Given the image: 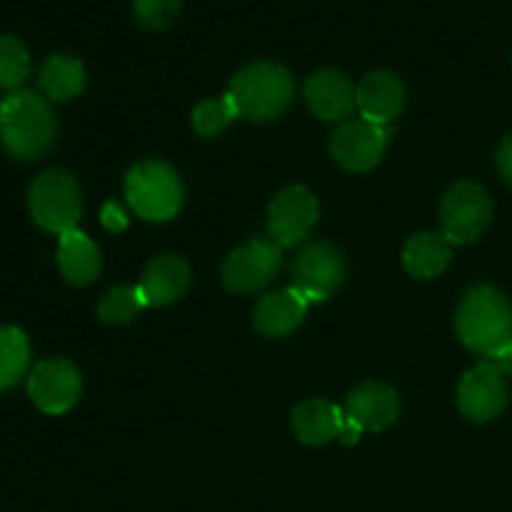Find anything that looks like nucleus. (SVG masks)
<instances>
[{
    "mask_svg": "<svg viewBox=\"0 0 512 512\" xmlns=\"http://www.w3.org/2000/svg\"><path fill=\"white\" fill-rule=\"evenodd\" d=\"M498 168H500V175H503V178L512 185V135H508V138L500 143Z\"/></svg>",
    "mask_w": 512,
    "mask_h": 512,
    "instance_id": "obj_28",
    "label": "nucleus"
},
{
    "mask_svg": "<svg viewBox=\"0 0 512 512\" xmlns=\"http://www.w3.org/2000/svg\"><path fill=\"white\" fill-rule=\"evenodd\" d=\"M460 413L473 423H488L495 420L508 405V385L505 375L488 360L475 365L465 373L458 388Z\"/></svg>",
    "mask_w": 512,
    "mask_h": 512,
    "instance_id": "obj_12",
    "label": "nucleus"
},
{
    "mask_svg": "<svg viewBox=\"0 0 512 512\" xmlns=\"http://www.w3.org/2000/svg\"><path fill=\"white\" fill-rule=\"evenodd\" d=\"M493 218V200L478 183H455L440 205V233L453 245L475 243Z\"/></svg>",
    "mask_w": 512,
    "mask_h": 512,
    "instance_id": "obj_6",
    "label": "nucleus"
},
{
    "mask_svg": "<svg viewBox=\"0 0 512 512\" xmlns=\"http://www.w3.org/2000/svg\"><path fill=\"white\" fill-rule=\"evenodd\" d=\"M308 305V300L295 288L275 290L258 300L253 310V323L268 338H285L303 323Z\"/></svg>",
    "mask_w": 512,
    "mask_h": 512,
    "instance_id": "obj_16",
    "label": "nucleus"
},
{
    "mask_svg": "<svg viewBox=\"0 0 512 512\" xmlns=\"http://www.w3.org/2000/svg\"><path fill=\"white\" fill-rule=\"evenodd\" d=\"M125 195L135 213L153 223L170 220L183 205V183L168 163H138L125 178Z\"/></svg>",
    "mask_w": 512,
    "mask_h": 512,
    "instance_id": "obj_4",
    "label": "nucleus"
},
{
    "mask_svg": "<svg viewBox=\"0 0 512 512\" xmlns=\"http://www.w3.org/2000/svg\"><path fill=\"white\" fill-rule=\"evenodd\" d=\"M355 105H358L363 120H370L375 125H388L405 108L403 80L390 70H373L360 80Z\"/></svg>",
    "mask_w": 512,
    "mask_h": 512,
    "instance_id": "obj_13",
    "label": "nucleus"
},
{
    "mask_svg": "<svg viewBox=\"0 0 512 512\" xmlns=\"http://www.w3.org/2000/svg\"><path fill=\"white\" fill-rule=\"evenodd\" d=\"M30 73V53L23 40L0 33V88H18Z\"/></svg>",
    "mask_w": 512,
    "mask_h": 512,
    "instance_id": "obj_24",
    "label": "nucleus"
},
{
    "mask_svg": "<svg viewBox=\"0 0 512 512\" xmlns=\"http://www.w3.org/2000/svg\"><path fill=\"white\" fill-rule=\"evenodd\" d=\"M103 225L108 230H113V233H118V230H125V225H128V218H125L123 208H120L118 203H108L103 208Z\"/></svg>",
    "mask_w": 512,
    "mask_h": 512,
    "instance_id": "obj_27",
    "label": "nucleus"
},
{
    "mask_svg": "<svg viewBox=\"0 0 512 512\" xmlns=\"http://www.w3.org/2000/svg\"><path fill=\"white\" fill-rule=\"evenodd\" d=\"M488 363L495 365V368H498L505 378H512V343L508 345V348L500 350V353L490 355Z\"/></svg>",
    "mask_w": 512,
    "mask_h": 512,
    "instance_id": "obj_29",
    "label": "nucleus"
},
{
    "mask_svg": "<svg viewBox=\"0 0 512 512\" xmlns=\"http://www.w3.org/2000/svg\"><path fill=\"white\" fill-rule=\"evenodd\" d=\"M345 415L353 418L363 430H388L400 415V400L393 388L383 383H363L350 390L345 400Z\"/></svg>",
    "mask_w": 512,
    "mask_h": 512,
    "instance_id": "obj_15",
    "label": "nucleus"
},
{
    "mask_svg": "<svg viewBox=\"0 0 512 512\" xmlns=\"http://www.w3.org/2000/svg\"><path fill=\"white\" fill-rule=\"evenodd\" d=\"M28 208L35 223L48 233L63 235L75 230V223L83 213L78 183L65 170H45L30 185Z\"/></svg>",
    "mask_w": 512,
    "mask_h": 512,
    "instance_id": "obj_5",
    "label": "nucleus"
},
{
    "mask_svg": "<svg viewBox=\"0 0 512 512\" xmlns=\"http://www.w3.org/2000/svg\"><path fill=\"white\" fill-rule=\"evenodd\" d=\"M143 308H148V300H145L143 290L133 288V285H118V288L108 290L103 295V300L98 305V315L103 323L125 325L133 318H138V313Z\"/></svg>",
    "mask_w": 512,
    "mask_h": 512,
    "instance_id": "obj_23",
    "label": "nucleus"
},
{
    "mask_svg": "<svg viewBox=\"0 0 512 512\" xmlns=\"http://www.w3.org/2000/svg\"><path fill=\"white\" fill-rule=\"evenodd\" d=\"M280 270V245L268 238H253L233 250L223 265V285L230 293L250 295L263 290Z\"/></svg>",
    "mask_w": 512,
    "mask_h": 512,
    "instance_id": "obj_8",
    "label": "nucleus"
},
{
    "mask_svg": "<svg viewBox=\"0 0 512 512\" xmlns=\"http://www.w3.org/2000/svg\"><path fill=\"white\" fill-rule=\"evenodd\" d=\"M345 260L330 243H313L293 260V288L308 303H325L343 285Z\"/></svg>",
    "mask_w": 512,
    "mask_h": 512,
    "instance_id": "obj_7",
    "label": "nucleus"
},
{
    "mask_svg": "<svg viewBox=\"0 0 512 512\" xmlns=\"http://www.w3.org/2000/svg\"><path fill=\"white\" fill-rule=\"evenodd\" d=\"M85 88V68L73 55H50L40 68V90L50 100L75 98Z\"/></svg>",
    "mask_w": 512,
    "mask_h": 512,
    "instance_id": "obj_21",
    "label": "nucleus"
},
{
    "mask_svg": "<svg viewBox=\"0 0 512 512\" xmlns=\"http://www.w3.org/2000/svg\"><path fill=\"white\" fill-rule=\"evenodd\" d=\"M358 88L345 73L333 68L318 70L305 80V100L320 120H345L353 113Z\"/></svg>",
    "mask_w": 512,
    "mask_h": 512,
    "instance_id": "obj_14",
    "label": "nucleus"
},
{
    "mask_svg": "<svg viewBox=\"0 0 512 512\" xmlns=\"http://www.w3.org/2000/svg\"><path fill=\"white\" fill-rule=\"evenodd\" d=\"M55 115L33 90H13L0 100V143L13 158L38 160L55 143Z\"/></svg>",
    "mask_w": 512,
    "mask_h": 512,
    "instance_id": "obj_1",
    "label": "nucleus"
},
{
    "mask_svg": "<svg viewBox=\"0 0 512 512\" xmlns=\"http://www.w3.org/2000/svg\"><path fill=\"white\" fill-rule=\"evenodd\" d=\"M180 8L183 0H133V18L145 30H168Z\"/></svg>",
    "mask_w": 512,
    "mask_h": 512,
    "instance_id": "obj_26",
    "label": "nucleus"
},
{
    "mask_svg": "<svg viewBox=\"0 0 512 512\" xmlns=\"http://www.w3.org/2000/svg\"><path fill=\"white\" fill-rule=\"evenodd\" d=\"M148 305L163 308L183 298L190 288V268L178 255H160L150 260L138 285Z\"/></svg>",
    "mask_w": 512,
    "mask_h": 512,
    "instance_id": "obj_17",
    "label": "nucleus"
},
{
    "mask_svg": "<svg viewBox=\"0 0 512 512\" xmlns=\"http://www.w3.org/2000/svg\"><path fill=\"white\" fill-rule=\"evenodd\" d=\"M388 140V125H375L363 118L348 120L333 133L330 153L340 168L350 170V173H368L383 160Z\"/></svg>",
    "mask_w": 512,
    "mask_h": 512,
    "instance_id": "obj_9",
    "label": "nucleus"
},
{
    "mask_svg": "<svg viewBox=\"0 0 512 512\" xmlns=\"http://www.w3.org/2000/svg\"><path fill=\"white\" fill-rule=\"evenodd\" d=\"M58 268L63 278L75 288L93 283L100 273V253L93 240L80 233L78 228L60 235Z\"/></svg>",
    "mask_w": 512,
    "mask_h": 512,
    "instance_id": "obj_19",
    "label": "nucleus"
},
{
    "mask_svg": "<svg viewBox=\"0 0 512 512\" xmlns=\"http://www.w3.org/2000/svg\"><path fill=\"white\" fill-rule=\"evenodd\" d=\"M293 75L278 63H253L238 70L230 80L228 95L233 98L240 118L273 120L293 103Z\"/></svg>",
    "mask_w": 512,
    "mask_h": 512,
    "instance_id": "obj_3",
    "label": "nucleus"
},
{
    "mask_svg": "<svg viewBox=\"0 0 512 512\" xmlns=\"http://www.w3.org/2000/svg\"><path fill=\"white\" fill-rule=\"evenodd\" d=\"M30 368L28 335L13 325H0V393L15 388Z\"/></svg>",
    "mask_w": 512,
    "mask_h": 512,
    "instance_id": "obj_22",
    "label": "nucleus"
},
{
    "mask_svg": "<svg viewBox=\"0 0 512 512\" xmlns=\"http://www.w3.org/2000/svg\"><path fill=\"white\" fill-rule=\"evenodd\" d=\"M80 373L70 360L53 358L43 360L33 368L28 378V395L35 408L48 415H63L78 403L80 398Z\"/></svg>",
    "mask_w": 512,
    "mask_h": 512,
    "instance_id": "obj_11",
    "label": "nucleus"
},
{
    "mask_svg": "<svg viewBox=\"0 0 512 512\" xmlns=\"http://www.w3.org/2000/svg\"><path fill=\"white\" fill-rule=\"evenodd\" d=\"M453 258V243L443 233H420L403 250L405 270L415 278H438Z\"/></svg>",
    "mask_w": 512,
    "mask_h": 512,
    "instance_id": "obj_20",
    "label": "nucleus"
},
{
    "mask_svg": "<svg viewBox=\"0 0 512 512\" xmlns=\"http://www.w3.org/2000/svg\"><path fill=\"white\" fill-rule=\"evenodd\" d=\"M318 215L320 208L315 195L303 185H290V188L280 190L270 203V238L280 248H293L308 238L310 230L318 223Z\"/></svg>",
    "mask_w": 512,
    "mask_h": 512,
    "instance_id": "obj_10",
    "label": "nucleus"
},
{
    "mask_svg": "<svg viewBox=\"0 0 512 512\" xmlns=\"http://www.w3.org/2000/svg\"><path fill=\"white\" fill-rule=\"evenodd\" d=\"M360 435H363V428H360L358 423H355L353 418H348V415H345V420H343V428H340V443L343 445H355L360 440Z\"/></svg>",
    "mask_w": 512,
    "mask_h": 512,
    "instance_id": "obj_30",
    "label": "nucleus"
},
{
    "mask_svg": "<svg viewBox=\"0 0 512 512\" xmlns=\"http://www.w3.org/2000/svg\"><path fill=\"white\" fill-rule=\"evenodd\" d=\"M345 410L328 400H305L293 410V433L305 445H325L338 438Z\"/></svg>",
    "mask_w": 512,
    "mask_h": 512,
    "instance_id": "obj_18",
    "label": "nucleus"
},
{
    "mask_svg": "<svg viewBox=\"0 0 512 512\" xmlns=\"http://www.w3.org/2000/svg\"><path fill=\"white\" fill-rule=\"evenodd\" d=\"M235 118H240V113L235 108L233 98L225 93L223 98L205 100V103H200L193 110V130L198 135H203V138H210V135L223 133Z\"/></svg>",
    "mask_w": 512,
    "mask_h": 512,
    "instance_id": "obj_25",
    "label": "nucleus"
},
{
    "mask_svg": "<svg viewBox=\"0 0 512 512\" xmlns=\"http://www.w3.org/2000/svg\"><path fill=\"white\" fill-rule=\"evenodd\" d=\"M455 325L465 348L488 360L512 343L510 300L490 285H475L463 295Z\"/></svg>",
    "mask_w": 512,
    "mask_h": 512,
    "instance_id": "obj_2",
    "label": "nucleus"
}]
</instances>
